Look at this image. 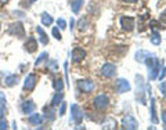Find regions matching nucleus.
<instances>
[{"label":"nucleus","mask_w":166,"mask_h":130,"mask_svg":"<svg viewBox=\"0 0 166 130\" xmlns=\"http://www.w3.org/2000/svg\"><path fill=\"white\" fill-rule=\"evenodd\" d=\"M8 33L11 36H17V37H25V28L22 22H14L8 28Z\"/></svg>","instance_id":"1"},{"label":"nucleus","mask_w":166,"mask_h":130,"mask_svg":"<svg viewBox=\"0 0 166 130\" xmlns=\"http://www.w3.org/2000/svg\"><path fill=\"white\" fill-rule=\"evenodd\" d=\"M108 104H109V100H108V97L105 96V94H100V96H97L96 98H94L93 101V105L96 109H105V108L108 107Z\"/></svg>","instance_id":"2"},{"label":"nucleus","mask_w":166,"mask_h":130,"mask_svg":"<svg viewBox=\"0 0 166 130\" xmlns=\"http://www.w3.org/2000/svg\"><path fill=\"white\" fill-rule=\"evenodd\" d=\"M71 115H72V120L75 122V123L79 124L80 122L83 120V111L80 109V107L77 104H72L71 105Z\"/></svg>","instance_id":"3"},{"label":"nucleus","mask_w":166,"mask_h":130,"mask_svg":"<svg viewBox=\"0 0 166 130\" xmlns=\"http://www.w3.org/2000/svg\"><path fill=\"white\" fill-rule=\"evenodd\" d=\"M36 83H38V76L35 73H29L26 77H25V82H24V90L28 91H32L35 89Z\"/></svg>","instance_id":"4"},{"label":"nucleus","mask_w":166,"mask_h":130,"mask_svg":"<svg viewBox=\"0 0 166 130\" xmlns=\"http://www.w3.org/2000/svg\"><path fill=\"white\" fill-rule=\"evenodd\" d=\"M122 126L124 129H129V130H134V129H138V122L133 118L132 115H126L122 120Z\"/></svg>","instance_id":"5"},{"label":"nucleus","mask_w":166,"mask_h":130,"mask_svg":"<svg viewBox=\"0 0 166 130\" xmlns=\"http://www.w3.org/2000/svg\"><path fill=\"white\" fill-rule=\"evenodd\" d=\"M77 87H79V90L83 91V93H91L96 86H94V82H91V80L83 79V80H79V82H77Z\"/></svg>","instance_id":"6"},{"label":"nucleus","mask_w":166,"mask_h":130,"mask_svg":"<svg viewBox=\"0 0 166 130\" xmlns=\"http://www.w3.org/2000/svg\"><path fill=\"white\" fill-rule=\"evenodd\" d=\"M136 80H137V98L140 100L141 104H145V98H144V90H143V86H144V82H143V77L140 75L136 76Z\"/></svg>","instance_id":"7"},{"label":"nucleus","mask_w":166,"mask_h":130,"mask_svg":"<svg viewBox=\"0 0 166 130\" xmlns=\"http://www.w3.org/2000/svg\"><path fill=\"white\" fill-rule=\"evenodd\" d=\"M130 83L127 82L126 79H118L116 80V91H118L119 94L122 93H126V91L130 90Z\"/></svg>","instance_id":"8"},{"label":"nucleus","mask_w":166,"mask_h":130,"mask_svg":"<svg viewBox=\"0 0 166 130\" xmlns=\"http://www.w3.org/2000/svg\"><path fill=\"white\" fill-rule=\"evenodd\" d=\"M101 73H102V76H105V77H112V76H115V73H116V66L113 65V64H105V65L102 66V69H101Z\"/></svg>","instance_id":"9"},{"label":"nucleus","mask_w":166,"mask_h":130,"mask_svg":"<svg viewBox=\"0 0 166 130\" xmlns=\"http://www.w3.org/2000/svg\"><path fill=\"white\" fill-rule=\"evenodd\" d=\"M121 25L124 30H133V28H134V18H132V17H122Z\"/></svg>","instance_id":"10"},{"label":"nucleus","mask_w":166,"mask_h":130,"mask_svg":"<svg viewBox=\"0 0 166 130\" xmlns=\"http://www.w3.org/2000/svg\"><path fill=\"white\" fill-rule=\"evenodd\" d=\"M85 57H86V51L83 49H80V47H75V49L72 50V60H73L75 62H80Z\"/></svg>","instance_id":"11"},{"label":"nucleus","mask_w":166,"mask_h":130,"mask_svg":"<svg viewBox=\"0 0 166 130\" xmlns=\"http://www.w3.org/2000/svg\"><path fill=\"white\" fill-rule=\"evenodd\" d=\"M24 49L26 50L28 53H35L36 49H38V41H36L35 37H32V36H29L26 40V43L24 44Z\"/></svg>","instance_id":"12"},{"label":"nucleus","mask_w":166,"mask_h":130,"mask_svg":"<svg viewBox=\"0 0 166 130\" xmlns=\"http://www.w3.org/2000/svg\"><path fill=\"white\" fill-rule=\"evenodd\" d=\"M36 105L35 102L32 101V100H26V101H24V104H22V112L25 113V115H30V113L35 111Z\"/></svg>","instance_id":"13"},{"label":"nucleus","mask_w":166,"mask_h":130,"mask_svg":"<svg viewBox=\"0 0 166 130\" xmlns=\"http://www.w3.org/2000/svg\"><path fill=\"white\" fill-rule=\"evenodd\" d=\"M159 69H160V62L155 64L154 66L148 68V77H149V80L156 79V77H158V73H159Z\"/></svg>","instance_id":"14"},{"label":"nucleus","mask_w":166,"mask_h":130,"mask_svg":"<svg viewBox=\"0 0 166 130\" xmlns=\"http://www.w3.org/2000/svg\"><path fill=\"white\" fill-rule=\"evenodd\" d=\"M36 32H38V35H39V40H40V43L43 44V46H46V44L49 43V36L46 35V32L42 29V26L36 28Z\"/></svg>","instance_id":"15"},{"label":"nucleus","mask_w":166,"mask_h":130,"mask_svg":"<svg viewBox=\"0 0 166 130\" xmlns=\"http://www.w3.org/2000/svg\"><path fill=\"white\" fill-rule=\"evenodd\" d=\"M6 86H8V87H13V86H15L17 83L19 82V77L18 75H8L7 77H6Z\"/></svg>","instance_id":"16"},{"label":"nucleus","mask_w":166,"mask_h":130,"mask_svg":"<svg viewBox=\"0 0 166 130\" xmlns=\"http://www.w3.org/2000/svg\"><path fill=\"white\" fill-rule=\"evenodd\" d=\"M40 18H42V24L46 25V26H51L53 21H54V19H53V17L50 15V14H47V13H42Z\"/></svg>","instance_id":"17"},{"label":"nucleus","mask_w":166,"mask_h":130,"mask_svg":"<svg viewBox=\"0 0 166 130\" xmlns=\"http://www.w3.org/2000/svg\"><path fill=\"white\" fill-rule=\"evenodd\" d=\"M28 122L30 124H40L42 123V115L40 113H32V115L28 118Z\"/></svg>","instance_id":"18"},{"label":"nucleus","mask_w":166,"mask_h":130,"mask_svg":"<svg viewBox=\"0 0 166 130\" xmlns=\"http://www.w3.org/2000/svg\"><path fill=\"white\" fill-rule=\"evenodd\" d=\"M62 98H64V93L62 91H57V94H55L51 100V107H57L58 104H61Z\"/></svg>","instance_id":"19"},{"label":"nucleus","mask_w":166,"mask_h":130,"mask_svg":"<svg viewBox=\"0 0 166 130\" xmlns=\"http://www.w3.org/2000/svg\"><path fill=\"white\" fill-rule=\"evenodd\" d=\"M148 55H149V53L144 51V50H138V51L136 53V60H137L138 62H144V60H145Z\"/></svg>","instance_id":"20"},{"label":"nucleus","mask_w":166,"mask_h":130,"mask_svg":"<svg viewBox=\"0 0 166 130\" xmlns=\"http://www.w3.org/2000/svg\"><path fill=\"white\" fill-rule=\"evenodd\" d=\"M151 119L154 123H158V118H156V111H155V100L154 97L151 98Z\"/></svg>","instance_id":"21"},{"label":"nucleus","mask_w":166,"mask_h":130,"mask_svg":"<svg viewBox=\"0 0 166 130\" xmlns=\"http://www.w3.org/2000/svg\"><path fill=\"white\" fill-rule=\"evenodd\" d=\"M82 6H83V0H75V2H72V11L75 14H77Z\"/></svg>","instance_id":"22"},{"label":"nucleus","mask_w":166,"mask_h":130,"mask_svg":"<svg viewBox=\"0 0 166 130\" xmlns=\"http://www.w3.org/2000/svg\"><path fill=\"white\" fill-rule=\"evenodd\" d=\"M151 43L155 44V46L160 44V35L158 32H152V35H151Z\"/></svg>","instance_id":"23"},{"label":"nucleus","mask_w":166,"mask_h":130,"mask_svg":"<svg viewBox=\"0 0 166 130\" xmlns=\"http://www.w3.org/2000/svg\"><path fill=\"white\" fill-rule=\"evenodd\" d=\"M47 58H49V54H47L46 51H43L38 58H36V61H35V66H39V64H42L44 60H47Z\"/></svg>","instance_id":"24"},{"label":"nucleus","mask_w":166,"mask_h":130,"mask_svg":"<svg viewBox=\"0 0 166 130\" xmlns=\"http://www.w3.org/2000/svg\"><path fill=\"white\" fill-rule=\"evenodd\" d=\"M54 89L57 91H62V89H64V82H62V79L61 77H58V79H55V82H54Z\"/></svg>","instance_id":"25"},{"label":"nucleus","mask_w":166,"mask_h":130,"mask_svg":"<svg viewBox=\"0 0 166 130\" xmlns=\"http://www.w3.org/2000/svg\"><path fill=\"white\" fill-rule=\"evenodd\" d=\"M87 24H89V22H87V18H82V19L79 21V24H77V26H79L80 30H85L86 28H87Z\"/></svg>","instance_id":"26"},{"label":"nucleus","mask_w":166,"mask_h":130,"mask_svg":"<svg viewBox=\"0 0 166 130\" xmlns=\"http://www.w3.org/2000/svg\"><path fill=\"white\" fill-rule=\"evenodd\" d=\"M51 33H53V36H54L57 40H61V33H60V29H58V26H54L51 29Z\"/></svg>","instance_id":"27"},{"label":"nucleus","mask_w":166,"mask_h":130,"mask_svg":"<svg viewBox=\"0 0 166 130\" xmlns=\"http://www.w3.org/2000/svg\"><path fill=\"white\" fill-rule=\"evenodd\" d=\"M57 25H58V28H60L61 30L65 29V26H66L65 19H64V18H58V19H57Z\"/></svg>","instance_id":"28"},{"label":"nucleus","mask_w":166,"mask_h":130,"mask_svg":"<svg viewBox=\"0 0 166 130\" xmlns=\"http://www.w3.org/2000/svg\"><path fill=\"white\" fill-rule=\"evenodd\" d=\"M6 104H7V100H6V96H4V93H2V91H0V107L6 108Z\"/></svg>","instance_id":"29"},{"label":"nucleus","mask_w":166,"mask_h":130,"mask_svg":"<svg viewBox=\"0 0 166 130\" xmlns=\"http://www.w3.org/2000/svg\"><path fill=\"white\" fill-rule=\"evenodd\" d=\"M65 109H66V102L61 101V107H60V109H58V113H60L61 116L65 115Z\"/></svg>","instance_id":"30"},{"label":"nucleus","mask_w":166,"mask_h":130,"mask_svg":"<svg viewBox=\"0 0 166 130\" xmlns=\"http://www.w3.org/2000/svg\"><path fill=\"white\" fill-rule=\"evenodd\" d=\"M159 90H160V93H162L163 96L166 97V82L160 83V86H159Z\"/></svg>","instance_id":"31"},{"label":"nucleus","mask_w":166,"mask_h":130,"mask_svg":"<svg viewBox=\"0 0 166 130\" xmlns=\"http://www.w3.org/2000/svg\"><path fill=\"white\" fill-rule=\"evenodd\" d=\"M7 122L6 120H3V119H0V130H6L7 129Z\"/></svg>","instance_id":"32"},{"label":"nucleus","mask_w":166,"mask_h":130,"mask_svg":"<svg viewBox=\"0 0 166 130\" xmlns=\"http://www.w3.org/2000/svg\"><path fill=\"white\" fill-rule=\"evenodd\" d=\"M160 21H163V22H166V10L163 11L162 14H160Z\"/></svg>","instance_id":"33"},{"label":"nucleus","mask_w":166,"mask_h":130,"mask_svg":"<svg viewBox=\"0 0 166 130\" xmlns=\"http://www.w3.org/2000/svg\"><path fill=\"white\" fill-rule=\"evenodd\" d=\"M162 122L166 124V111H163L162 112Z\"/></svg>","instance_id":"34"},{"label":"nucleus","mask_w":166,"mask_h":130,"mask_svg":"<svg viewBox=\"0 0 166 130\" xmlns=\"http://www.w3.org/2000/svg\"><path fill=\"white\" fill-rule=\"evenodd\" d=\"M3 115H4V108L0 107V119H3Z\"/></svg>","instance_id":"35"},{"label":"nucleus","mask_w":166,"mask_h":130,"mask_svg":"<svg viewBox=\"0 0 166 130\" xmlns=\"http://www.w3.org/2000/svg\"><path fill=\"white\" fill-rule=\"evenodd\" d=\"M73 25H75V21H73V18H71V30L73 29Z\"/></svg>","instance_id":"36"},{"label":"nucleus","mask_w":166,"mask_h":130,"mask_svg":"<svg viewBox=\"0 0 166 130\" xmlns=\"http://www.w3.org/2000/svg\"><path fill=\"white\" fill-rule=\"evenodd\" d=\"M0 3H2V4H6V3H8V0H0Z\"/></svg>","instance_id":"37"},{"label":"nucleus","mask_w":166,"mask_h":130,"mask_svg":"<svg viewBox=\"0 0 166 130\" xmlns=\"http://www.w3.org/2000/svg\"><path fill=\"white\" fill-rule=\"evenodd\" d=\"M126 2H129V3H136L137 0H126Z\"/></svg>","instance_id":"38"},{"label":"nucleus","mask_w":166,"mask_h":130,"mask_svg":"<svg viewBox=\"0 0 166 130\" xmlns=\"http://www.w3.org/2000/svg\"><path fill=\"white\" fill-rule=\"evenodd\" d=\"M30 2H36V0H30Z\"/></svg>","instance_id":"39"}]
</instances>
